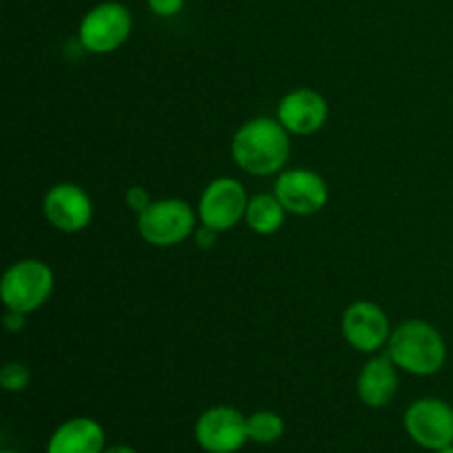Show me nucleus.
I'll return each instance as SVG.
<instances>
[{
  "label": "nucleus",
  "mask_w": 453,
  "mask_h": 453,
  "mask_svg": "<svg viewBox=\"0 0 453 453\" xmlns=\"http://www.w3.org/2000/svg\"><path fill=\"white\" fill-rule=\"evenodd\" d=\"M230 153L248 175H277L290 157V133L277 118H252L237 128Z\"/></svg>",
  "instance_id": "nucleus-1"
},
{
  "label": "nucleus",
  "mask_w": 453,
  "mask_h": 453,
  "mask_svg": "<svg viewBox=\"0 0 453 453\" xmlns=\"http://www.w3.org/2000/svg\"><path fill=\"white\" fill-rule=\"evenodd\" d=\"M388 354L398 370L411 376H436L447 363V343L438 327L423 319H411L392 330Z\"/></svg>",
  "instance_id": "nucleus-2"
},
{
  "label": "nucleus",
  "mask_w": 453,
  "mask_h": 453,
  "mask_svg": "<svg viewBox=\"0 0 453 453\" xmlns=\"http://www.w3.org/2000/svg\"><path fill=\"white\" fill-rule=\"evenodd\" d=\"M53 270L40 259H22L9 265L0 279V301L12 312L29 314L42 308L53 295Z\"/></svg>",
  "instance_id": "nucleus-3"
},
{
  "label": "nucleus",
  "mask_w": 453,
  "mask_h": 453,
  "mask_svg": "<svg viewBox=\"0 0 453 453\" xmlns=\"http://www.w3.org/2000/svg\"><path fill=\"white\" fill-rule=\"evenodd\" d=\"M197 219L193 206L184 199H157L137 215V233L149 246L173 248L193 237Z\"/></svg>",
  "instance_id": "nucleus-4"
},
{
  "label": "nucleus",
  "mask_w": 453,
  "mask_h": 453,
  "mask_svg": "<svg viewBox=\"0 0 453 453\" xmlns=\"http://www.w3.org/2000/svg\"><path fill=\"white\" fill-rule=\"evenodd\" d=\"M133 31V16L128 7L115 0L96 4L80 20L78 38L82 49L97 56H106L122 47Z\"/></svg>",
  "instance_id": "nucleus-5"
},
{
  "label": "nucleus",
  "mask_w": 453,
  "mask_h": 453,
  "mask_svg": "<svg viewBox=\"0 0 453 453\" xmlns=\"http://www.w3.org/2000/svg\"><path fill=\"white\" fill-rule=\"evenodd\" d=\"M403 425L411 441L429 451L453 445V407L442 398H418L407 407Z\"/></svg>",
  "instance_id": "nucleus-6"
},
{
  "label": "nucleus",
  "mask_w": 453,
  "mask_h": 453,
  "mask_svg": "<svg viewBox=\"0 0 453 453\" xmlns=\"http://www.w3.org/2000/svg\"><path fill=\"white\" fill-rule=\"evenodd\" d=\"M250 197L246 188L234 177H217L203 188L197 203V217L203 226L226 233L233 230L239 221L246 219V208Z\"/></svg>",
  "instance_id": "nucleus-7"
},
{
  "label": "nucleus",
  "mask_w": 453,
  "mask_h": 453,
  "mask_svg": "<svg viewBox=\"0 0 453 453\" xmlns=\"http://www.w3.org/2000/svg\"><path fill=\"white\" fill-rule=\"evenodd\" d=\"M195 441L206 453H237L250 441L248 416L230 405L208 407L195 420Z\"/></svg>",
  "instance_id": "nucleus-8"
},
{
  "label": "nucleus",
  "mask_w": 453,
  "mask_h": 453,
  "mask_svg": "<svg viewBox=\"0 0 453 453\" xmlns=\"http://www.w3.org/2000/svg\"><path fill=\"white\" fill-rule=\"evenodd\" d=\"M273 193L283 203L288 215L296 217L317 215L330 199V188H327L326 180L310 168H288V171L279 173Z\"/></svg>",
  "instance_id": "nucleus-9"
},
{
  "label": "nucleus",
  "mask_w": 453,
  "mask_h": 453,
  "mask_svg": "<svg viewBox=\"0 0 453 453\" xmlns=\"http://www.w3.org/2000/svg\"><path fill=\"white\" fill-rule=\"evenodd\" d=\"M341 330H343L349 348L361 354H370V357L379 354L389 343V336H392L388 312L379 303L367 299L354 301L345 310Z\"/></svg>",
  "instance_id": "nucleus-10"
},
{
  "label": "nucleus",
  "mask_w": 453,
  "mask_h": 453,
  "mask_svg": "<svg viewBox=\"0 0 453 453\" xmlns=\"http://www.w3.org/2000/svg\"><path fill=\"white\" fill-rule=\"evenodd\" d=\"M42 212L53 228L66 234H75L87 230L91 224L93 202L82 186L62 181L44 193Z\"/></svg>",
  "instance_id": "nucleus-11"
},
{
  "label": "nucleus",
  "mask_w": 453,
  "mask_h": 453,
  "mask_svg": "<svg viewBox=\"0 0 453 453\" xmlns=\"http://www.w3.org/2000/svg\"><path fill=\"white\" fill-rule=\"evenodd\" d=\"M330 115L327 100L314 88H295L279 100L277 119L290 135H314Z\"/></svg>",
  "instance_id": "nucleus-12"
},
{
  "label": "nucleus",
  "mask_w": 453,
  "mask_h": 453,
  "mask_svg": "<svg viewBox=\"0 0 453 453\" xmlns=\"http://www.w3.org/2000/svg\"><path fill=\"white\" fill-rule=\"evenodd\" d=\"M357 392L363 405L372 410L388 407L398 392V367L389 354H372L361 367L357 379Z\"/></svg>",
  "instance_id": "nucleus-13"
},
{
  "label": "nucleus",
  "mask_w": 453,
  "mask_h": 453,
  "mask_svg": "<svg viewBox=\"0 0 453 453\" xmlns=\"http://www.w3.org/2000/svg\"><path fill=\"white\" fill-rule=\"evenodd\" d=\"M106 449V432L97 420L78 416L65 420L49 436L47 453H102Z\"/></svg>",
  "instance_id": "nucleus-14"
},
{
  "label": "nucleus",
  "mask_w": 453,
  "mask_h": 453,
  "mask_svg": "<svg viewBox=\"0 0 453 453\" xmlns=\"http://www.w3.org/2000/svg\"><path fill=\"white\" fill-rule=\"evenodd\" d=\"M288 211L283 208V203L279 202L274 193H259L255 197H250L246 208V224L252 233L264 234V237H270V234L279 233L286 224Z\"/></svg>",
  "instance_id": "nucleus-15"
},
{
  "label": "nucleus",
  "mask_w": 453,
  "mask_h": 453,
  "mask_svg": "<svg viewBox=\"0 0 453 453\" xmlns=\"http://www.w3.org/2000/svg\"><path fill=\"white\" fill-rule=\"evenodd\" d=\"M286 434V420L277 411L259 410L248 416V438L257 445H274Z\"/></svg>",
  "instance_id": "nucleus-16"
},
{
  "label": "nucleus",
  "mask_w": 453,
  "mask_h": 453,
  "mask_svg": "<svg viewBox=\"0 0 453 453\" xmlns=\"http://www.w3.org/2000/svg\"><path fill=\"white\" fill-rule=\"evenodd\" d=\"M31 383V370L25 363L9 361L4 363L3 370H0V385H3L4 392L20 394L29 388Z\"/></svg>",
  "instance_id": "nucleus-17"
},
{
  "label": "nucleus",
  "mask_w": 453,
  "mask_h": 453,
  "mask_svg": "<svg viewBox=\"0 0 453 453\" xmlns=\"http://www.w3.org/2000/svg\"><path fill=\"white\" fill-rule=\"evenodd\" d=\"M124 202H127V206L131 208L133 212H137V215H140V212H144L146 208L153 203V199H150L149 190H146L144 186H131V188L124 193Z\"/></svg>",
  "instance_id": "nucleus-18"
},
{
  "label": "nucleus",
  "mask_w": 453,
  "mask_h": 453,
  "mask_svg": "<svg viewBox=\"0 0 453 453\" xmlns=\"http://www.w3.org/2000/svg\"><path fill=\"white\" fill-rule=\"evenodd\" d=\"M149 9L159 18H173L184 9L186 0H146Z\"/></svg>",
  "instance_id": "nucleus-19"
},
{
  "label": "nucleus",
  "mask_w": 453,
  "mask_h": 453,
  "mask_svg": "<svg viewBox=\"0 0 453 453\" xmlns=\"http://www.w3.org/2000/svg\"><path fill=\"white\" fill-rule=\"evenodd\" d=\"M3 323H4V330L7 332H12V334H20L27 326V314L12 312V310H7V314L3 317Z\"/></svg>",
  "instance_id": "nucleus-20"
},
{
  "label": "nucleus",
  "mask_w": 453,
  "mask_h": 453,
  "mask_svg": "<svg viewBox=\"0 0 453 453\" xmlns=\"http://www.w3.org/2000/svg\"><path fill=\"white\" fill-rule=\"evenodd\" d=\"M217 230H212V228H208V226H199L197 230H195V243H197L199 248H203V250H208V248H212L215 246V242H217Z\"/></svg>",
  "instance_id": "nucleus-21"
},
{
  "label": "nucleus",
  "mask_w": 453,
  "mask_h": 453,
  "mask_svg": "<svg viewBox=\"0 0 453 453\" xmlns=\"http://www.w3.org/2000/svg\"><path fill=\"white\" fill-rule=\"evenodd\" d=\"M102 453H137V451L128 445H113V447H106Z\"/></svg>",
  "instance_id": "nucleus-22"
},
{
  "label": "nucleus",
  "mask_w": 453,
  "mask_h": 453,
  "mask_svg": "<svg viewBox=\"0 0 453 453\" xmlns=\"http://www.w3.org/2000/svg\"><path fill=\"white\" fill-rule=\"evenodd\" d=\"M434 453H453V445L445 447V449H441V451H434Z\"/></svg>",
  "instance_id": "nucleus-23"
},
{
  "label": "nucleus",
  "mask_w": 453,
  "mask_h": 453,
  "mask_svg": "<svg viewBox=\"0 0 453 453\" xmlns=\"http://www.w3.org/2000/svg\"><path fill=\"white\" fill-rule=\"evenodd\" d=\"M3 453H20V451H16V449H4Z\"/></svg>",
  "instance_id": "nucleus-24"
}]
</instances>
